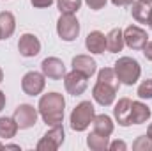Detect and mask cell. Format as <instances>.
<instances>
[{
	"label": "cell",
	"mask_w": 152,
	"mask_h": 151,
	"mask_svg": "<svg viewBox=\"0 0 152 151\" xmlns=\"http://www.w3.org/2000/svg\"><path fill=\"white\" fill-rule=\"evenodd\" d=\"M41 71L50 80H62L66 75V66L58 57H46L41 62Z\"/></svg>",
	"instance_id": "obj_12"
},
{
	"label": "cell",
	"mask_w": 152,
	"mask_h": 151,
	"mask_svg": "<svg viewBox=\"0 0 152 151\" xmlns=\"http://www.w3.org/2000/svg\"><path fill=\"white\" fill-rule=\"evenodd\" d=\"M64 87L71 96H81L88 87V78L73 70L64 75Z\"/></svg>",
	"instance_id": "obj_10"
},
{
	"label": "cell",
	"mask_w": 152,
	"mask_h": 151,
	"mask_svg": "<svg viewBox=\"0 0 152 151\" xmlns=\"http://www.w3.org/2000/svg\"><path fill=\"white\" fill-rule=\"evenodd\" d=\"M57 34L66 43H71L80 36V21L75 14H60L57 20Z\"/></svg>",
	"instance_id": "obj_5"
},
{
	"label": "cell",
	"mask_w": 152,
	"mask_h": 151,
	"mask_svg": "<svg viewBox=\"0 0 152 151\" xmlns=\"http://www.w3.org/2000/svg\"><path fill=\"white\" fill-rule=\"evenodd\" d=\"M108 150L110 151H127V144L124 141H113V142H110Z\"/></svg>",
	"instance_id": "obj_28"
},
{
	"label": "cell",
	"mask_w": 152,
	"mask_h": 151,
	"mask_svg": "<svg viewBox=\"0 0 152 151\" xmlns=\"http://www.w3.org/2000/svg\"><path fill=\"white\" fill-rule=\"evenodd\" d=\"M18 52L20 55L30 59V57H36L41 52V41L36 34H30V32H25L21 34L18 39Z\"/></svg>",
	"instance_id": "obj_11"
},
{
	"label": "cell",
	"mask_w": 152,
	"mask_h": 151,
	"mask_svg": "<svg viewBox=\"0 0 152 151\" xmlns=\"http://www.w3.org/2000/svg\"><path fill=\"white\" fill-rule=\"evenodd\" d=\"M106 2H108V0H85V4H87L92 11H99V9H103V7L106 5Z\"/></svg>",
	"instance_id": "obj_27"
},
{
	"label": "cell",
	"mask_w": 152,
	"mask_h": 151,
	"mask_svg": "<svg viewBox=\"0 0 152 151\" xmlns=\"http://www.w3.org/2000/svg\"><path fill=\"white\" fill-rule=\"evenodd\" d=\"M4 148H5V144H2V142H0V150H4Z\"/></svg>",
	"instance_id": "obj_37"
},
{
	"label": "cell",
	"mask_w": 152,
	"mask_h": 151,
	"mask_svg": "<svg viewBox=\"0 0 152 151\" xmlns=\"http://www.w3.org/2000/svg\"><path fill=\"white\" fill-rule=\"evenodd\" d=\"M64 109H66V100L60 93H46L39 98L37 110L39 115L48 126L60 124L64 121Z\"/></svg>",
	"instance_id": "obj_1"
},
{
	"label": "cell",
	"mask_w": 152,
	"mask_h": 151,
	"mask_svg": "<svg viewBox=\"0 0 152 151\" xmlns=\"http://www.w3.org/2000/svg\"><path fill=\"white\" fill-rule=\"evenodd\" d=\"M143 2H147V4H152V0H143Z\"/></svg>",
	"instance_id": "obj_38"
},
{
	"label": "cell",
	"mask_w": 152,
	"mask_h": 151,
	"mask_svg": "<svg viewBox=\"0 0 152 151\" xmlns=\"http://www.w3.org/2000/svg\"><path fill=\"white\" fill-rule=\"evenodd\" d=\"M87 146L92 151H104V150H108V146H110V137L101 135V133L92 130L88 133V137H87Z\"/></svg>",
	"instance_id": "obj_21"
},
{
	"label": "cell",
	"mask_w": 152,
	"mask_h": 151,
	"mask_svg": "<svg viewBox=\"0 0 152 151\" xmlns=\"http://www.w3.org/2000/svg\"><path fill=\"white\" fill-rule=\"evenodd\" d=\"M152 110L149 105H145L143 101H133L131 105V124H143L151 119Z\"/></svg>",
	"instance_id": "obj_16"
},
{
	"label": "cell",
	"mask_w": 152,
	"mask_h": 151,
	"mask_svg": "<svg viewBox=\"0 0 152 151\" xmlns=\"http://www.w3.org/2000/svg\"><path fill=\"white\" fill-rule=\"evenodd\" d=\"M151 4H147V2H143V0H134L133 4H131V16H133V20L134 21H138V23H149V20H151Z\"/></svg>",
	"instance_id": "obj_18"
},
{
	"label": "cell",
	"mask_w": 152,
	"mask_h": 151,
	"mask_svg": "<svg viewBox=\"0 0 152 151\" xmlns=\"http://www.w3.org/2000/svg\"><path fill=\"white\" fill-rule=\"evenodd\" d=\"M5 150H20L18 144H5Z\"/></svg>",
	"instance_id": "obj_33"
},
{
	"label": "cell",
	"mask_w": 152,
	"mask_h": 151,
	"mask_svg": "<svg viewBox=\"0 0 152 151\" xmlns=\"http://www.w3.org/2000/svg\"><path fill=\"white\" fill-rule=\"evenodd\" d=\"M113 70L118 82L124 85H134L142 76V66L133 57H118V61L113 64Z\"/></svg>",
	"instance_id": "obj_2"
},
{
	"label": "cell",
	"mask_w": 152,
	"mask_h": 151,
	"mask_svg": "<svg viewBox=\"0 0 152 151\" xmlns=\"http://www.w3.org/2000/svg\"><path fill=\"white\" fill-rule=\"evenodd\" d=\"M85 48L90 53H96V55L104 53V50H106V36L101 30L88 32V36L85 38Z\"/></svg>",
	"instance_id": "obj_15"
},
{
	"label": "cell",
	"mask_w": 152,
	"mask_h": 151,
	"mask_svg": "<svg viewBox=\"0 0 152 151\" xmlns=\"http://www.w3.org/2000/svg\"><path fill=\"white\" fill-rule=\"evenodd\" d=\"M124 43L131 50H143L145 44L149 43V34L145 29L138 25H129L124 29Z\"/></svg>",
	"instance_id": "obj_9"
},
{
	"label": "cell",
	"mask_w": 152,
	"mask_h": 151,
	"mask_svg": "<svg viewBox=\"0 0 152 151\" xmlns=\"http://www.w3.org/2000/svg\"><path fill=\"white\" fill-rule=\"evenodd\" d=\"M16 30V18L11 11H2L0 13V38L9 39Z\"/></svg>",
	"instance_id": "obj_19"
},
{
	"label": "cell",
	"mask_w": 152,
	"mask_h": 151,
	"mask_svg": "<svg viewBox=\"0 0 152 151\" xmlns=\"http://www.w3.org/2000/svg\"><path fill=\"white\" fill-rule=\"evenodd\" d=\"M83 0H57V7L60 14H76L81 9Z\"/></svg>",
	"instance_id": "obj_23"
},
{
	"label": "cell",
	"mask_w": 152,
	"mask_h": 151,
	"mask_svg": "<svg viewBox=\"0 0 152 151\" xmlns=\"http://www.w3.org/2000/svg\"><path fill=\"white\" fill-rule=\"evenodd\" d=\"M5 101H7L5 93H4V91H0V112H2V110H4V107H5Z\"/></svg>",
	"instance_id": "obj_32"
},
{
	"label": "cell",
	"mask_w": 152,
	"mask_h": 151,
	"mask_svg": "<svg viewBox=\"0 0 152 151\" xmlns=\"http://www.w3.org/2000/svg\"><path fill=\"white\" fill-rule=\"evenodd\" d=\"M143 55H145V59L152 61V41H149V43L145 44V48H143Z\"/></svg>",
	"instance_id": "obj_31"
},
{
	"label": "cell",
	"mask_w": 152,
	"mask_h": 151,
	"mask_svg": "<svg viewBox=\"0 0 152 151\" xmlns=\"http://www.w3.org/2000/svg\"><path fill=\"white\" fill-rule=\"evenodd\" d=\"M126 46L124 43V30L122 29H112L106 34V50L110 53H118Z\"/></svg>",
	"instance_id": "obj_20"
},
{
	"label": "cell",
	"mask_w": 152,
	"mask_h": 151,
	"mask_svg": "<svg viewBox=\"0 0 152 151\" xmlns=\"http://www.w3.org/2000/svg\"><path fill=\"white\" fill-rule=\"evenodd\" d=\"M136 94H138L140 100H152V78L143 80V82L138 85Z\"/></svg>",
	"instance_id": "obj_25"
},
{
	"label": "cell",
	"mask_w": 152,
	"mask_h": 151,
	"mask_svg": "<svg viewBox=\"0 0 152 151\" xmlns=\"http://www.w3.org/2000/svg\"><path fill=\"white\" fill-rule=\"evenodd\" d=\"M131 105L129 98H120L113 107V117L120 126H131Z\"/></svg>",
	"instance_id": "obj_14"
},
{
	"label": "cell",
	"mask_w": 152,
	"mask_h": 151,
	"mask_svg": "<svg viewBox=\"0 0 152 151\" xmlns=\"http://www.w3.org/2000/svg\"><path fill=\"white\" fill-rule=\"evenodd\" d=\"M71 66H73L75 71L85 75L87 78L94 76L96 71H97V62H96L90 55H85V53H83V55H76V57H73Z\"/></svg>",
	"instance_id": "obj_13"
},
{
	"label": "cell",
	"mask_w": 152,
	"mask_h": 151,
	"mask_svg": "<svg viewBox=\"0 0 152 151\" xmlns=\"http://www.w3.org/2000/svg\"><path fill=\"white\" fill-rule=\"evenodd\" d=\"M133 150L134 151H152V139L149 135L136 137V141L133 142Z\"/></svg>",
	"instance_id": "obj_26"
},
{
	"label": "cell",
	"mask_w": 152,
	"mask_h": 151,
	"mask_svg": "<svg viewBox=\"0 0 152 151\" xmlns=\"http://www.w3.org/2000/svg\"><path fill=\"white\" fill-rule=\"evenodd\" d=\"M2 80H4V71H2V68H0V84H2Z\"/></svg>",
	"instance_id": "obj_35"
},
{
	"label": "cell",
	"mask_w": 152,
	"mask_h": 151,
	"mask_svg": "<svg viewBox=\"0 0 152 151\" xmlns=\"http://www.w3.org/2000/svg\"><path fill=\"white\" fill-rule=\"evenodd\" d=\"M92 130L101 133V135L110 137L115 130V123H113V119L110 115H106V114H96V117L92 121Z\"/></svg>",
	"instance_id": "obj_17"
},
{
	"label": "cell",
	"mask_w": 152,
	"mask_h": 151,
	"mask_svg": "<svg viewBox=\"0 0 152 151\" xmlns=\"http://www.w3.org/2000/svg\"><path fill=\"white\" fill-rule=\"evenodd\" d=\"M0 41H2V38H0Z\"/></svg>",
	"instance_id": "obj_39"
},
{
	"label": "cell",
	"mask_w": 152,
	"mask_h": 151,
	"mask_svg": "<svg viewBox=\"0 0 152 151\" xmlns=\"http://www.w3.org/2000/svg\"><path fill=\"white\" fill-rule=\"evenodd\" d=\"M46 87V76L42 71H28L21 78V91L27 96H39Z\"/></svg>",
	"instance_id": "obj_7"
},
{
	"label": "cell",
	"mask_w": 152,
	"mask_h": 151,
	"mask_svg": "<svg viewBox=\"0 0 152 151\" xmlns=\"http://www.w3.org/2000/svg\"><path fill=\"white\" fill-rule=\"evenodd\" d=\"M97 80L106 82V84H112V85H115V87L120 85V82H118V78H117V75H115L113 68H103V70H99V71H97Z\"/></svg>",
	"instance_id": "obj_24"
},
{
	"label": "cell",
	"mask_w": 152,
	"mask_h": 151,
	"mask_svg": "<svg viewBox=\"0 0 152 151\" xmlns=\"http://www.w3.org/2000/svg\"><path fill=\"white\" fill-rule=\"evenodd\" d=\"M117 91H118V87H115V85H112V84H106V82L97 80L96 85L92 87V98H94V101L99 103L101 107H110V105L115 103Z\"/></svg>",
	"instance_id": "obj_6"
},
{
	"label": "cell",
	"mask_w": 152,
	"mask_h": 151,
	"mask_svg": "<svg viewBox=\"0 0 152 151\" xmlns=\"http://www.w3.org/2000/svg\"><path fill=\"white\" fill-rule=\"evenodd\" d=\"M147 135H149V137L152 139V123L149 124V128H147Z\"/></svg>",
	"instance_id": "obj_34"
},
{
	"label": "cell",
	"mask_w": 152,
	"mask_h": 151,
	"mask_svg": "<svg viewBox=\"0 0 152 151\" xmlns=\"http://www.w3.org/2000/svg\"><path fill=\"white\" fill-rule=\"evenodd\" d=\"M12 117H14V121L18 123L20 130H28V128H32V126L37 123L39 110L34 105H30V103H21V105L16 107Z\"/></svg>",
	"instance_id": "obj_8"
},
{
	"label": "cell",
	"mask_w": 152,
	"mask_h": 151,
	"mask_svg": "<svg viewBox=\"0 0 152 151\" xmlns=\"http://www.w3.org/2000/svg\"><path fill=\"white\" fill-rule=\"evenodd\" d=\"M134 0H112V4H113L115 7H127V5H131Z\"/></svg>",
	"instance_id": "obj_30"
},
{
	"label": "cell",
	"mask_w": 152,
	"mask_h": 151,
	"mask_svg": "<svg viewBox=\"0 0 152 151\" xmlns=\"http://www.w3.org/2000/svg\"><path fill=\"white\" fill-rule=\"evenodd\" d=\"M66 141V132H64V126L62 123L60 124H55V126H50V130L41 137L37 144H36V150L37 151H57Z\"/></svg>",
	"instance_id": "obj_4"
},
{
	"label": "cell",
	"mask_w": 152,
	"mask_h": 151,
	"mask_svg": "<svg viewBox=\"0 0 152 151\" xmlns=\"http://www.w3.org/2000/svg\"><path fill=\"white\" fill-rule=\"evenodd\" d=\"M96 117V109H94V103L85 100V101H80L73 109V112L69 115V123H71V128L75 132H85L92 121Z\"/></svg>",
	"instance_id": "obj_3"
},
{
	"label": "cell",
	"mask_w": 152,
	"mask_h": 151,
	"mask_svg": "<svg viewBox=\"0 0 152 151\" xmlns=\"http://www.w3.org/2000/svg\"><path fill=\"white\" fill-rule=\"evenodd\" d=\"M20 126L14 121V117H0V139H12L16 137Z\"/></svg>",
	"instance_id": "obj_22"
},
{
	"label": "cell",
	"mask_w": 152,
	"mask_h": 151,
	"mask_svg": "<svg viewBox=\"0 0 152 151\" xmlns=\"http://www.w3.org/2000/svg\"><path fill=\"white\" fill-rule=\"evenodd\" d=\"M53 2H55V0H30V4H32L34 7H37V9H46V7L53 5Z\"/></svg>",
	"instance_id": "obj_29"
},
{
	"label": "cell",
	"mask_w": 152,
	"mask_h": 151,
	"mask_svg": "<svg viewBox=\"0 0 152 151\" xmlns=\"http://www.w3.org/2000/svg\"><path fill=\"white\" fill-rule=\"evenodd\" d=\"M149 25H151V29H152V11H151V20H149Z\"/></svg>",
	"instance_id": "obj_36"
}]
</instances>
